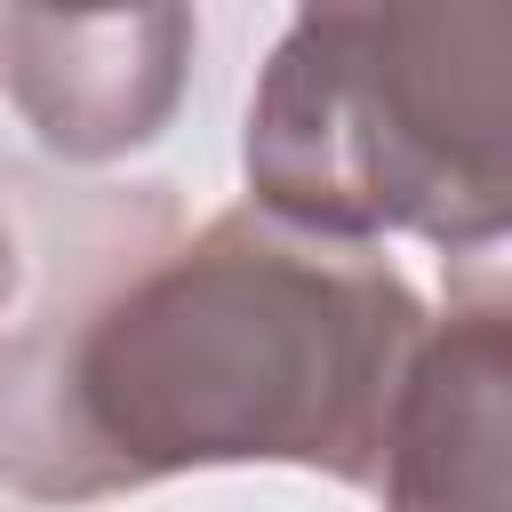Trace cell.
<instances>
[{
  "label": "cell",
  "instance_id": "277c9868",
  "mask_svg": "<svg viewBox=\"0 0 512 512\" xmlns=\"http://www.w3.org/2000/svg\"><path fill=\"white\" fill-rule=\"evenodd\" d=\"M504 392H512V320L496 288L448 304V320H424L384 416V456H376L384 512H512Z\"/></svg>",
  "mask_w": 512,
  "mask_h": 512
},
{
  "label": "cell",
  "instance_id": "6da1fadb",
  "mask_svg": "<svg viewBox=\"0 0 512 512\" xmlns=\"http://www.w3.org/2000/svg\"><path fill=\"white\" fill-rule=\"evenodd\" d=\"M416 336L424 296L376 248L224 208L0 352V480L64 504L208 464L368 488Z\"/></svg>",
  "mask_w": 512,
  "mask_h": 512
},
{
  "label": "cell",
  "instance_id": "3957f363",
  "mask_svg": "<svg viewBox=\"0 0 512 512\" xmlns=\"http://www.w3.org/2000/svg\"><path fill=\"white\" fill-rule=\"evenodd\" d=\"M192 40H200L192 8H104V16L8 8L0 72L40 152L96 168L168 128L192 72Z\"/></svg>",
  "mask_w": 512,
  "mask_h": 512
},
{
  "label": "cell",
  "instance_id": "5b68a950",
  "mask_svg": "<svg viewBox=\"0 0 512 512\" xmlns=\"http://www.w3.org/2000/svg\"><path fill=\"white\" fill-rule=\"evenodd\" d=\"M8 296H16V232L0 216V312H8Z\"/></svg>",
  "mask_w": 512,
  "mask_h": 512
},
{
  "label": "cell",
  "instance_id": "7a4b0ae2",
  "mask_svg": "<svg viewBox=\"0 0 512 512\" xmlns=\"http://www.w3.org/2000/svg\"><path fill=\"white\" fill-rule=\"evenodd\" d=\"M240 168L248 208L288 232L496 248L512 224V8H304L248 96Z\"/></svg>",
  "mask_w": 512,
  "mask_h": 512
}]
</instances>
